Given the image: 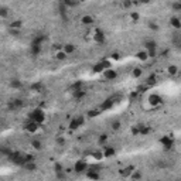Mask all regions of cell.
I'll use <instances>...</instances> for the list:
<instances>
[{
	"label": "cell",
	"instance_id": "obj_1",
	"mask_svg": "<svg viewBox=\"0 0 181 181\" xmlns=\"http://www.w3.org/2000/svg\"><path fill=\"white\" fill-rule=\"evenodd\" d=\"M28 119L34 120V122H35V123H38V125H43V123H44V120H45V112L41 109V108H35L34 110H31V112H30Z\"/></svg>",
	"mask_w": 181,
	"mask_h": 181
},
{
	"label": "cell",
	"instance_id": "obj_2",
	"mask_svg": "<svg viewBox=\"0 0 181 181\" xmlns=\"http://www.w3.org/2000/svg\"><path fill=\"white\" fill-rule=\"evenodd\" d=\"M9 158H10L11 163H14L17 165H24V163H26V154H21L18 151H10Z\"/></svg>",
	"mask_w": 181,
	"mask_h": 181
},
{
	"label": "cell",
	"instance_id": "obj_3",
	"mask_svg": "<svg viewBox=\"0 0 181 181\" xmlns=\"http://www.w3.org/2000/svg\"><path fill=\"white\" fill-rule=\"evenodd\" d=\"M144 47H146V51L149 53V58H156V55H157V43L154 40H147Z\"/></svg>",
	"mask_w": 181,
	"mask_h": 181
},
{
	"label": "cell",
	"instance_id": "obj_4",
	"mask_svg": "<svg viewBox=\"0 0 181 181\" xmlns=\"http://www.w3.org/2000/svg\"><path fill=\"white\" fill-rule=\"evenodd\" d=\"M84 123H85V118H84L82 115H81V116H75L74 119H71V120H70V125H68V127H70V130H72V132H74V130H78V129L82 126Z\"/></svg>",
	"mask_w": 181,
	"mask_h": 181
},
{
	"label": "cell",
	"instance_id": "obj_5",
	"mask_svg": "<svg viewBox=\"0 0 181 181\" xmlns=\"http://www.w3.org/2000/svg\"><path fill=\"white\" fill-rule=\"evenodd\" d=\"M158 143L164 147L165 150H171L174 147V140H173V137L171 136H161L160 137V140H158Z\"/></svg>",
	"mask_w": 181,
	"mask_h": 181
},
{
	"label": "cell",
	"instance_id": "obj_6",
	"mask_svg": "<svg viewBox=\"0 0 181 181\" xmlns=\"http://www.w3.org/2000/svg\"><path fill=\"white\" fill-rule=\"evenodd\" d=\"M108 68H110V62H109V61H101V62L95 64L94 68H92V71H94L95 74H103V71H105V70H108Z\"/></svg>",
	"mask_w": 181,
	"mask_h": 181
},
{
	"label": "cell",
	"instance_id": "obj_7",
	"mask_svg": "<svg viewBox=\"0 0 181 181\" xmlns=\"http://www.w3.org/2000/svg\"><path fill=\"white\" fill-rule=\"evenodd\" d=\"M88 168H89V165L85 160H82V158H79L78 161L74 164V171L75 173H84V171H87Z\"/></svg>",
	"mask_w": 181,
	"mask_h": 181
},
{
	"label": "cell",
	"instance_id": "obj_8",
	"mask_svg": "<svg viewBox=\"0 0 181 181\" xmlns=\"http://www.w3.org/2000/svg\"><path fill=\"white\" fill-rule=\"evenodd\" d=\"M147 102H149L151 106H158V105L163 103V98L158 94H151V95H149V98H147Z\"/></svg>",
	"mask_w": 181,
	"mask_h": 181
},
{
	"label": "cell",
	"instance_id": "obj_9",
	"mask_svg": "<svg viewBox=\"0 0 181 181\" xmlns=\"http://www.w3.org/2000/svg\"><path fill=\"white\" fill-rule=\"evenodd\" d=\"M38 127H40V125L38 123H35L34 120H28L27 123H26V126H24V129H26V132H28V133H31V134H34L37 130H38Z\"/></svg>",
	"mask_w": 181,
	"mask_h": 181
},
{
	"label": "cell",
	"instance_id": "obj_10",
	"mask_svg": "<svg viewBox=\"0 0 181 181\" xmlns=\"http://www.w3.org/2000/svg\"><path fill=\"white\" fill-rule=\"evenodd\" d=\"M103 78L106 81H113V79L118 78V72L115 71L113 68H108V70L103 71Z\"/></svg>",
	"mask_w": 181,
	"mask_h": 181
},
{
	"label": "cell",
	"instance_id": "obj_11",
	"mask_svg": "<svg viewBox=\"0 0 181 181\" xmlns=\"http://www.w3.org/2000/svg\"><path fill=\"white\" fill-rule=\"evenodd\" d=\"M116 154V149L113 146H103V156L105 158H110Z\"/></svg>",
	"mask_w": 181,
	"mask_h": 181
},
{
	"label": "cell",
	"instance_id": "obj_12",
	"mask_svg": "<svg viewBox=\"0 0 181 181\" xmlns=\"http://www.w3.org/2000/svg\"><path fill=\"white\" fill-rule=\"evenodd\" d=\"M113 105H115V101H113L112 98H109V99H106V101H103V102L101 103L99 110H101V112H102V110H109L113 108Z\"/></svg>",
	"mask_w": 181,
	"mask_h": 181
},
{
	"label": "cell",
	"instance_id": "obj_13",
	"mask_svg": "<svg viewBox=\"0 0 181 181\" xmlns=\"http://www.w3.org/2000/svg\"><path fill=\"white\" fill-rule=\"evenodd\" d=\"M94 40L98 44H103V43H105V33H103L102 30H99V28H96V30H95V34H94Z\"/></svg>",
	"mask_w": 181,
	"mask_h": 181
},
{
	"label": "cell",
	"instance_id": "obj_14",
	"mask_svg": "<svg viewBox=\"0 0 181 181\" xmlns=\"http://www.w3.org/2000/svg\"><path fill=\"white\" fill-rule=\"evenodd\" d=\"M133 171H134V165H127V167H125V168L119 170V174H120L122 177L127 178V177H130V175H132V173H133Z\"/></svg>",
	"mask_w": 181,
	"mask_h": 181
},
{
	"label": "cell",
	"instance_id": "obj_15",
	"mask_svg": "<svg viewBox=\"0 0 181 181\" xmlns=\"http://www.w3.org/2000/svg\"><path fill=\"white\" fill-rule=\"evenodd\" d=\"M99 170H95V168H88V173H87V177L89 180H99L101 178V174L98 173Z\"/></svg>",
	"mask_w": 181,
	"mask_h": 181
},
{
	"label": "cell",
	"instance_id": "obj_16",
	"mask_svg": "<svg viewBox=\"0 0 181 181\" xmlns=\"http://www.w3.org/2000/svg\"><path fill=\"white\" fill-rule=\"evenodd\" d=\"M9 109H11V110H16L18 109V108H21L23 106V101L21 99H13V101H10L9 102Z\"/></svg>",
	"mask_w": 181,
	"mask_h": 181
},
{
	"label": "cell",
	"instance_id": "obj_17",
	"mask_svg": "<svg viewBox=\"0 0 181 181\" xmlns=\"http://www.w3.org/2000/svg\"><path fill=\"white\" fill-rule=\"evenodd\" d=\"M170 26L174 30H181V20L178 17H171L170 18Z\"/></svg>",
	"mask_w": 181,
	"mask_h": 181
},
{
	"label": "cell",
	"instance_id": "obj_18",
	"mask_svg": "<svg viewBox=\"0 0 181 181\" xmlns=\"http://www.w3.org/2000/svg\"><path fill=\"white\" fill-rule=\"evenodd\" d=\"M23 168L26 171H28V173H33V171L37 170V164H35L34 161H27V163H24Z\"/></svg>",
	"mask_w": 181,
	"mask_h": 181
},
{
	"label": "cell",
	"instance_id": "obj_19",
	"mask_svg": "<svg viewBox=\"0 0 181 181\" xmlns=\"http://www.w3.org/2000/svg\"><path fill=\"white\" fill-rule=\"evenodd\" d=\"M9 85H10V88H13V89H20V88L23 87L21 81H20V79H17V78H11V79H10Z\"/></svg>",
	"mask_w": 181,
	"mask_h": 181
},
{
	"label": "cell",
	"instance_id": "obj_20",
	"mask_svg": "<svg viewBox=\"0 0 181 181\" xmlns=\"http://www.w3.org/2000/svg\"><path fill=\"white\" fill-rule=\"evenodd\" d=\"M81 23L84 24V26H92V23H94V17L91 16V14H85V16L81 17Z\"/></svg>",
	"mask_w": 181,
	"mask_h": 181
},
{
	"label": "cell",
	"instance_id": "obj_21",
	"mask_svg": "<svg viewBox=\"0 0 181 181\" xmlns=\"http://www.w3.org/2000/svg\"><path fill=\"white\" fill-rule=\"evenodd\" d=\"M136 58L139 60V61H147L149 60V53L144 50V51H137L136 53Z\"/></svg>",
	"mask_w": 181,
	"mask_h": 181
},
{
	"label": "cell",
	"instance_id": "obj_22",
	"mask_svg": "<svg viewBox=\"0 0 181 181\" xmlns=\"http://www.w3.org/2000/svg\"><path fill=\"white\" fill-rule=\"evenodd\" d=\"M62 50L68 55H71V54H74V53H75V50H77V48H75V45H74L72 43H68V44H64V48H62Z\"/></svg>",
	"mask_w": 181,
	"mask_h": 181
},
{
	"label": "cell",
	"instance_id": "obj_23",
	"mask_svg": "<svg viewBox=\"0 0 181 181\" xmlns=\"http://www.w3.org/2000/svg\"><path fill=\"white\" fill-rule=\"evenodd\" d=\"M9 27H10V30H20L23 27V21L21 20H14V21H11L9 24Z\"/></svg>",
	"mask_w": 181,
	"mask_h": 181
},
{
	"label": "cell",
	"instance_id": "obj_24",
	"mask_svg": "<svg viewBox=\"0 0 181 181\" xmlns=\"http://www.w3.org/2000/svg\"><path fill=\"white\" fill-rule=\"evenodd\" d=\"M47 40V37L44 35V34H40L37 37H34V40L31 41V44H37V45H43V43Z\"/></svg>",
	"mask_w": 181,
	"mask_h": 181
},
{
	"label": "cell",
	"instance_id": "obj_25",
	"mask_svg": "<svg viewBox=\"0 0 181 181\" xmlns=\"http://www.w3.org/2000/svg\"><path fill=\"white\" fill-rule=\"evenodd\" d=\"M167 72H168V75H170V77H175V75L178 74V67H177V65H174V64H171V65H168Z\"/></svg>",
	"mask_w": 181,
	"mask_h": 181
},
{
	"label": "cell",
	"instance_id": "obj_26",
	"mask_svg": "<svg viewBox=\"0 0 181 181\" xmlns=\"http://www.w3.org/2000/svg\"><path fill=\"white\" fill-rule=\"evenodd\" d=\"M72 95H74L75 99H82V98L87 95V91H84V88H82V89H78V91H74Z\"/></svg>",
	"mask_w": 181,
	"mask_h": 181
},
{
	"label": "cell",
	"instance_id": "obj_27",
	"mask_svg": "<svg viewBox=\"0 0 181 181\" xmlns=\"http://www.w3.org/2000/svg\"><path fill=\"white\" fill-rule=\"evenodd\" d=\"M91 156H92L95 160H102V158H105V156H103V150H95V151L91 153Z\"/></svg>",
	"mask_w": 181,
	"mask_h": 181
},
{
	"label": "cell",
	"instance_id": "obj_28",
	"mask_svg": "<svg viewBox=\"0 0 181 181\" xmlns=\"http://www.w3.org/2000/svg\"><path fill=\"white\" fill-rule=\"evenodd\" d=\"M31 89L35 91V92H43L44 91V84L43 82H35V84L31 85Z\"/></svg>",
	"mask_w": 181,
	"mask_h": 181
},
{
	"label": "cell",
	"instance_id": "obj_29",
	"mask_svg": "<svg viewBox=\"0 0 181 181\" xmlns=\"http://www.w3.org/2000/svg\"><path fill=\"white\" fill-rule=\"evenodd\" d=\"M30 51H31V54L34 57H37V55L41 53V45H37V44H31V47H30Z\"/></svg>",
	"mask_w": 181,
	"mask_h": 181
},
{
	"label": "cell",
	"instance_id": "obj_30",
	"mask_svg": "<svg viewBox=\"0 0 181 181\" xmlns=\"http://www.w3.org/2000/svg\"><path fill=\"white\" fill-rule=\"evenodd\" d=\"M139 129H140V136H147L150 133V127L146 126V125H139Z\"/></svg>",
	"mask_w": 181,
	"mask_h": 181
},
{
	"label": "cell",
	"instance_id": "obj_31",
	"mask_svg": "<svg viewBox=\"0 0 181 181\" xmlns=\"http://www.w3.org/2000/svg\"><path fill=\"white\" fill-rule=\"evenodd\" d=\"M67 57H68V54H67L64 50H61V51H57V54H55V58H57L58 61H64Z\"/></svg>",
	"mask_w": 181,
	"mask_h": 181
},
{
	"label": "cell",
	"instance_id": "obj_32",
	"mask_svg": "<svg viewBox=\"0 0 181 181\" xmlns=\"http://www.w3.org/2000/svg\"><path fill=\"white\" fill-rule=\"evenodd\" d=\"M156 75L154 74H151V75H149V78H147V81H146V85L147 87H153V85H156Z\"/></svg>",
	"mask_w": 181,
	"mask_h": 181
},
{
	"label": "cell",
	"instance_id": "obj_33",
	"mask_svg": "<svg viewBox=\"0 0 181 181\" xmlns=\"http://www.w3.org/2000/svg\"><path fill=\"white\" fill-rule=\"evenodd\" d=\"M78 89H82V82H81V81L74 82L71 87H70V91H71V92H74V91H78Z\"/></svg>",
	"mask_w": 181,
	"mask_h": 181
},
{
	"label": "cell",
	"instance_id": "obj_34",
	"mask_svg": "<svg viewBox=\"0 0 181 181\" xmlns=\"http://www.w3.org/2000/svg\"><path fill=\"white\" fill-rule=\"evenodd\" d=\"M143 75V70L142 68H134L133 71H132V77H133V78H140V77H142Z\"/></svg>",
	"mask_w": 181,
	"mask_h": 181
},
{
	"label": "cell",
	"instance_id": "obj_35",
	"mask_svg": "<svg viewBox=\"0 0 181 181\" xmlns=\"http://www.w3.org/2000/svg\"><path fill=\"white\" fill-rule=\"evenodd\" d=\"M31 146L35 150H41V149H43V144H41V142H40V140H37V139H33V140H31Z\"/></svg>",
	"mask_w": 181,
	"mask_h": 181
},
{
	"label": "cell",
	"instance_id": "obj_36",
	"mask_svg": "<svg viewBox=\"0 0 181 181\" xmlns=\"http://www.w3.org/2000/svg\"><path fill=\"white\" fill-rule=\"evenodd\" d=\"M120 126H122L120 120H113V122H112V125H110V127H112V130H113V132L119 130V129H120Z\"/></svg>",
	"mask_w": 181,
	"mask_h": 181
},
{
	"label": "cell",
	"instance_id": "obj_37",
	"mask_svg": "<svg viewBox=\"0 0 181 181\" xmlns=\"http://www.w3.org/2000/svg\"><path fill=\"white\" fill-rule=\"evenodd\" d=\"M7 14H9V9L6 7V6H1V7H0V16L3 17V18H6Z\"/></svg>",
	"mask_w": 181,
	"mask_h": 181
},
{
	"label": "cell",
	"instance_id": "obj_38",
	"mask_svg": "<svg viewBox=\"0 0 181 181\" xmlns=\"http://www.w3.org/2000/svg\"><path fill=\"white\" fill-rule=\"evenodd\" d=\"M106 140H108V134L103 133V134H101V136H99L98 143H99V144H105V143H106Z\"/></svg>",
	"mask_w": 181,
	"mask_h": 181
},
{
	"label": "cell",
	"instance_id": "obj_39",
	"mask_svg": "<svg viewBox=\"0 0 181 181\" xmlns=\"http://www.w3.org/2000/svg\"><path fill=\"white\" fill-rule=\"evenodd\" d=\"M149 28H150V30H153V31H158V30H160L158 24H156L154 21H150V23H149Z\"/></svg>",
	"mask_w": 181,
	"mask_h": 181
},
{
	"label": "cell",
	"instance_id": "obj_40",
	"mask_svg": "<svg viewBox=\"0 0 181 181\" xmlns=\"http://www.w3.org/2000/svg\"><path fill=\"white\" fill-rule=\"evenodd\" d=\"M55 143H57L58 146H64V144H65V139H64L62 136H57V139H55Z\"/></svg>",
	"mask_w": 181,
	"mask_h": 181
},
{
	"label": "cell",
	"instance_id": "obj_41",
	"mask_svg": "<svg viewBox=\"0 0 181 181\" xmlns=\"http://www.w3.org/2000/svg\"><path fill=\"white\" fill-rule=\"evenodd\" d=\"M130 178H133V180H140V178H142V174L134 170L133 173H132V175H130Z\"/></svg>",
	"mask_w": 181,
	"mask_h": 181
},
{
	"label": "cell",
	"instance_id": "obj_42",
	"mask_svg": "<svg viewBox=\"0 0 181 181\" xmlns=\"http://www.w3.org/2000/svg\"><path fill=\"white\" fill-rule=\"evenodd\" d=\"M130 18H132L133 21H139L140 16H139V13H137V11H132V13H130Z\"/></svg>",
	"mask_w": 181,
	"mask_h": 181
},
{
	"label": "cell",
	"instance_id": "obj_43",
	"mask_svg": "<svg viewBox=\"0 0 181 181\" xmlns=\"http://www.w3.org/2000/svg\"><path fill=\"white\" fill-rule=\"evenodd\" d=\"M99 112H101V110L92 109V110H89V112H88V116H89V118H95V116H98V115H99Z\"/></svg>",
	"mask_w": 181,
	"mask_h": 181
},
{
	"label": "cell",
	"instance_id": "obj_44",
	"mask_svg": "<svg viewBox=\"0 0 181 181\" xmlns=\"http://www.w3.org/2000/svg\"><path fill=\"white\" fill-rule=\"evenodd\" d=\"M122 4H123V7L125 9H130L132 7V4H133V1H132V0H123Z\"/></svg>",
	"mask_w": 181,
	"mask_h": 181
},
{
	"label": "cell",
	"instance_id": "obj_45",
	"mask_svg": "<svg viewBox=\"0 0 181 181\" xmlns=\"http://www.w3.org/2000/svg\"><path fill=\"white\" fill-rule=\"evenodd\" d=\"M62 4H65L67 7H71V6L75 4V1L74 0H62Z\"/></svg>",
	"mask_w": 181,
	"mask_h": 181
},
{
	"label": "cell",
	"instance_id": "obj_46",
	"mask_svg": "<svg viewBox=\"0 0 181 181\" xmlns=\"http://www.w3.org/2000/svg\"><path fill=\"white\" fill-rule=\"evenodd\" d=\"M132 134H133V136H140V129H139V125L132 129Z\"/></svg>",
	"mask_w": 181,
	"mask_h": 181
},
{
	"label": "cell",
	"instance_id": "obj_47",
	"mask_svg": "<svg viewBox=\"0 0 181 181\" xmlns=\"http://www.w3.org/2000/svg\"><path fill=\"white\" fill-rule=\"evenodd\" d=\"M54 170H55V173H58V171H62L64 168H62V165L60 164V163H55V165H54Z\"/></svg>",
	"mask_w": 181,
	"mask_h": 181
},
{
	"label": "cell",
	"instance_id": "obj_48",
	"mask_svg": "<svg viewBox=\"0 0 181 181\" xmlns=\"http://www.w3.org/2000/svg\"><path fill=\"white\" fill-rule=\"evenodd\" d=\"M173 9H174V10H177V11H181L180 3H178V1H177V3H174V4H173Z\"/></svg>",
	"mask_w": 181,
	"mask_h": 181
},
{
	"label": "cell",
	"instance_id": "obj_49",
	"mask_svg": "<svg viewBox=\"0 0 181 181\" xmlns=\"http://www.w3.org/2000/svg\"><path fill=\"white\" fill-rule=\"evenodd\" d=\"M110 58H113V60H119V58H120V55H119L118 53H115V54L110 55Z\"/></svg>",
	"mask_w": 181,
	"mask_h": 181
},
{
	"label": "cell",
	"instance_id": "obj_50",
	"mask_svg": "<svg viewBox=\"0 0 181 181\" xmlns=\"http://www.w3.org/2000/svg\"><path fill=\"white\" fill-rule=\"evenodd\" d=\"M140 3H143V4H146V3H150V0H140Z\"/></svg>",
	"mask_w": 181,
	"mask_h": 181
},
{
	"label": "cell",
	"instance_id": "obj_51",
	"mask_svg": "<svg viewBox=\"0 0 181 181\" xmlns=\"http://www.w3.org/2000/svg\"><path fill=\"white\" fill-rule=\"evenodd\" d=\"M79 1H81V3H85V1H88V0H79Z\"/></svg>",
	"mask_w": 181,
	"mask_h": 181
},
{
	"label": "cell",
	"instance_id": "obj_52",
	"mask_svg": "<svg viewBox=\"0 0 181 181\" xmlns=\"http://www.w3.org/2000/svg\"><path fill=\"white\" fill-rule=\"evenodd\" d=\"M178 45H180V48H181V38H180V41H178Z\"/></svg>",
	"mask_w": 181,
	"mask_h": 181
},
{
	"label": "cell",
	"instance_id": "obj_53",
	"mask_svg": "<svg viewBox=\"0 0 181 181\" xmlns=\"http://www.w3.org/2000/svg\"><path fill=\"white\" fill-rule=\"evenodd\" d=\"M178 3H180V9H181V0H180V1H178Z\"/></svg>",
	"mask_w": 181,
	"mask_h": 181
},
{
	"label": "cell",
	"instance_id": "obj_54",
	"mask_svg": "<svg viewBox=\"0 0 181 181\" xmlns=\"http://www.w3.org/2000/svg\"><path fill=\"white\" fill-rule=\"evenodd\" d=\"M58 1H60V3H62V0H58Z\"/></svg>",
	"mask_w": 181,
	"mask_h": 181
}]
</instances>
